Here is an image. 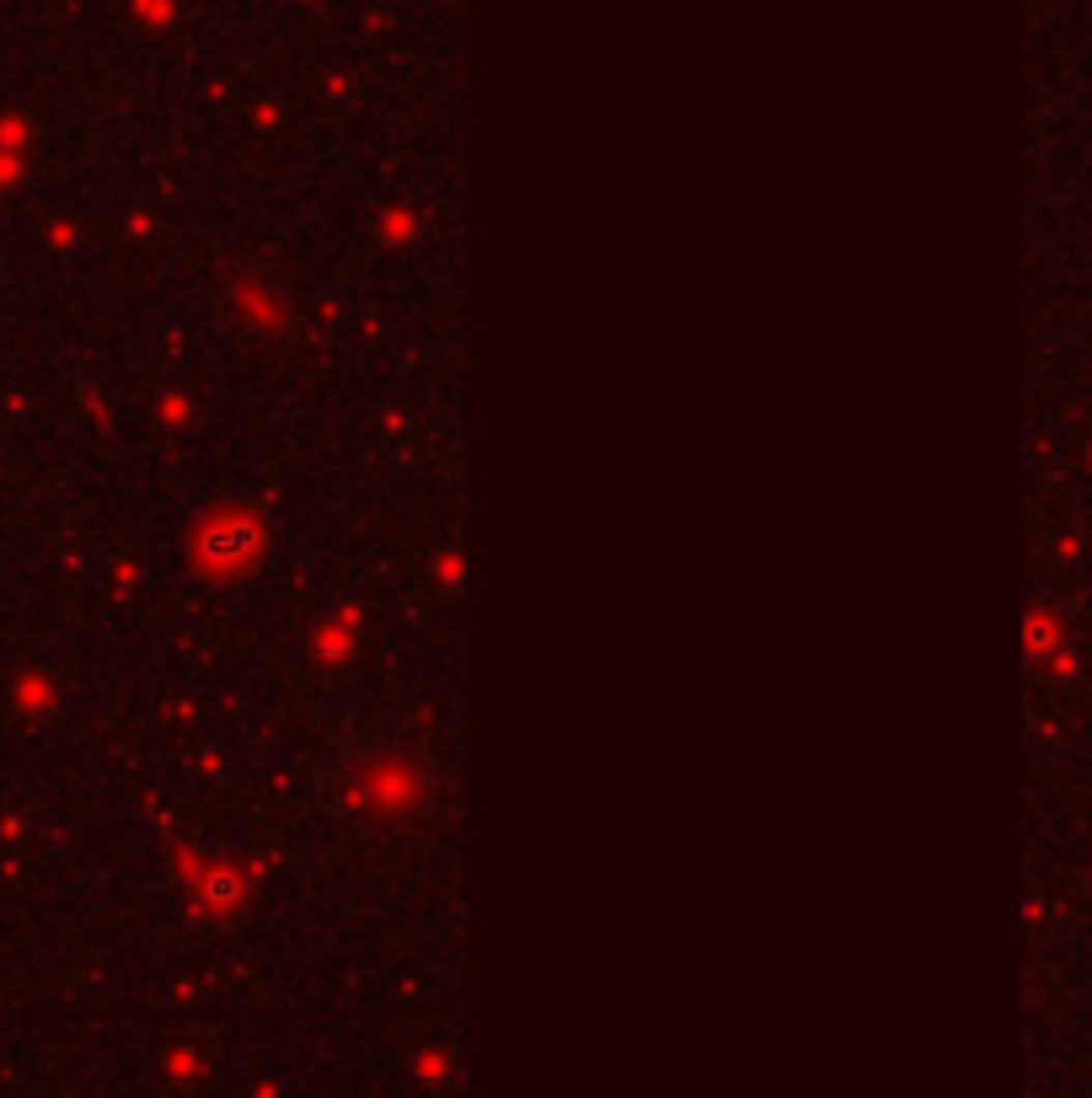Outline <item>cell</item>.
Listing matches in <instances>:
<instances>
[{"label": "cell", "mask_w": 1092, "mask_h": 1098, "mask_svg": "<svg viewBox=\"0 0 1092 1098\" xmlns=\"http://www.w3.org/2000/svg\"><path fill=\"white\" fill-rule=\"evenodd\" d=\"M204 547H209V557H241L246 547H253V525H246V520H231V525H220V530H209Z\"/></svg>", "instance_id": "1"}]
</instances>
